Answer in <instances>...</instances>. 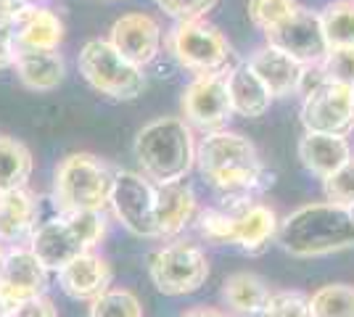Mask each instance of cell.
Here are the masks:
<instances>
[{"label":"cell","mask_w":354,"mask_h":317,"mask_svg":"<svg viewBox=\"0 0 354 317\" xmlns=\"http://www.w3.org/2000/svg\"><path fill=\"white\" fill-rule=\"evenodd\" d=\"M196 164L222 196L230 198L233 209L246 206L257 191L272 182L270 172L259 162L257 146L249 137L227 130H214L198 143Z\"/></svg>","instance_id":"6da1fadb"},{"label":"cell","mask_w":354,"mask_h":317,"mask_svg":"<svg viewBox=\"0 0 354 317\" xmlns=\"http://www.w3.org/2000/svg\"><path fill=\"white\" fill-rule=\"evenodd\" d=\"M281 246L299 259L328 257L354 249V220L336 204H307L294 209L278 227Z\"/></svg>","instance_id":"7a4b0ae2"},{"label":"cell","mask_w":354,"mask_h":317,"mask_svg":"<svg viewBox=\"0 0 354 317\" xmlns=\"http://www.w3.org/2000/svg\"><path fill=\"white\" fill-rule=\"evenodd\" d=\"M135 159L151 182L185 180L196 164L191 124L180 117H162L146 124L135 137Z\"/></svg>","instance_id":"3957f363"},{"label":"cell","mask_w":354,"mask_h":317,"mask_svg":"<svg viewBox=\"0 0 354 317\" xmlns=\"http://www.w3.org/2000/svg\"><path fill=\"white\" fill-rule=\"evenodd\" d=\"M104 236V211H72L37 227L30 249L45 270L59 272L77 257L93 251V246H98Z\"/></svg>","instance_id":"277c9868"},{"label":"cell","mask_w":354,"mask_h":317,"mask_svg":"<svg viewBox=\"0 0 354 317\" xmlns=\"http://www.w3.org/2000/svg\"><path fill=\"white\" fill-rule=\"evenodd\" d=\"M114 175L93 153H69L56 166V204L64 214L72 211H104L111 204Z\"/></svg>","instance_id":"5b68a950"},{"label":"cell","mask_w":354,"mask_h":317,"mask_svg":"<svg viewBox=\"0 0 354 317\" xmlns=\"http://www.w3.org/2000/svg\"><path fill=\"white\" fill-rule=\"evenodd\" d=\"M77 66L93 90L114 101H135L146 88L143 69L124 59L109 40H88L80 50Z\"/></svg>","instance_id":"8992f818"},{"label":"cell","mask_w":354,"mask_h":317,"mask_svg":"<svg viewBox=\"0 0 354 317\" xmlns=\"http://www.w3.org/2000/svg\"><path fill=\"white\" fill-rule=\"evenodd\" d=\"M167 46L175 61L193 75H227V64L233 59L230 43L225 40L217 27H212L204 19L196 21H177L169 32Z\"/></svg>","instance_id":"52a82bcc"},{"label":"cell","mask_w":354,"mask_h":317,"mask_svg":"<svg viewBox=\"0 0 354 317\" xmlns=\"http://www.w3.org/2000/svg\"><path fill=\"white\" fill-rule=\"evenodd\" d=\"M148 275L153 286L167 296H185L207 283L209 259L207 254L188 241H177L156 249L148 259Z\"/></svg>","instance_id":"ba28073f"},{"label":"cell","mask_w":354,"mask_h":317,"mask_svg":"<svg viewBox=\"0 0 354 317\" xmlns=\"http://www.w3.org/2000/svg\"><path fill=\"white\" fill-rule=\"evenodd\" d=\"M301 124L307 133L349 135L354 130V88L336 82H315L304 93Z\"/></svg>","instance_id":"9c48e42d"},{"label":"cell","mask_w":354,"mask_h":317,"mask_svg":"<svg viewBox=\"0 0 354 317\" xmlns=\"http://www.w3.org/2000/svg\"><path fill=\"white\" fill-rule=\"evenodd\" d=\"M111 206L122 225L140 238H159L156 230V185L138 172H117Z\"/></svg>","instance_id":"30bf717a"},{"label":"cell","mask_w":354,"mask_h":317,"mask_svg":"<svg viewBox=\"0 0 354 317\" xmlns=\"http://www.w3.org/2000/svg\"><path fill=\"white\" fill-rule=\"evenodd\" d=\"M183 117L198 130H220L233 114L227 75H198L183 90Z\"/></svg>","instance_id":"8fae6325"},{"label":"cell","mask_w":354,"mask_h":317,"mask_svg":"<svg viewBox=\"0 0 354 317\" xmlns=\"http://www.w3.org/2000/svg\"><path fill=\"white\" fill-rule=\"evenodd\" d=\"M267 43L281 48L283 53H288L304 66H317L328 53L323 27H320V14H315L310 8L299 6L294 16H288L283 24L275 30L265 32Z\"/></svg>","instance_id":"7c38bea8"},{"label":"cell","mask_w":354,"mask_h":317,"mask_svg":"<svg viewBox=\"0 0 354 317\" xmlns=\"http://www.w3.org/2000/svg\"><path fill=\"white\" fill-rule=\"evenodd\" d=\"M45 286H48V270L32 254V249L6 251V259L0 265V296L11 309L27 299L43 296Z\"/></svg>","instance_id":"4fadbf2b"},{"label":"cell","mask_w":354,"mask_h":317,"mask_svg":"<svg viewBox=\"0 0 354 317\" xmlns=\"http://www.w3.org/2000/svg\"><path fill=\"white\" fill-rule=\"evenodd\" d=\"M109 43L117 48L119 53L127 61H133L135 66H146L159 56L162 48V27L153 16L148 14H124L119 16L111 24V35Z\"/></svg>","instance_id":"5bb4252c"},{"label":"cell","mask_w":354,"mask_h":317,"mask_svg":"<svg viewBox=\"0 0 354 317\" xmlns=\"http://www.w3.org/2000/svg\"><path fill=\"white\" fill-rule=\"evenodd\" d=\"M249 66L254 69V75L265 82V88L272 98H286L291 93H299L304 88V77L312 69V66L299 64L288 53H283L281 48L270 46V43L259 50H254Z\"/></svg>","instance_id":"9a60e30c"},{"label":"cell","mask_w":354,"mask_h":317,"mask_svg":"<svg viewBox=\"0 0 354 317\" xmlns=\"http://www.w3.org/2000/svg\"><path fill=\"white\" fill-rule=\"evenodd\" d=\"M64 40V21L43 6H24L14 14V43L19 50H59Z\"/></svg>","instance_id":"2e32d148"},{"label":"cell","mask_w":354,"mask_h":317,"mask_svg":"<svg viewBox=\"0 0 354 317\" xmlns=\"http://www.w3.org/2000/svg\"><path fill=\"white\" fill-rule=\"evenodd\" d=\"M61 291L74 302H95L111 286V265L101 254H82L59 270Z\"/></svg>","instance_id":"e0dca14e"},{"label":"cell","mask_w":354,"mask_h":317,"mask_svg":"<svg viewBox=\"0 0 354 317\" xmlns=\"http://www.w3.org/2000/svg\"><path fill=\"white\" fill-rule=\"evenodd\" d=\"M230 214H233L230 246H241L249 254H259L272 238H278L281 220L275 209H270L267 204H246L241 209H233Z\"/></svg>","instance_id":"ac0fdd59"},{"label":"cell","mask_w":354,"mask_h":317,"mask_svg":"<svg viewBox=\"0 0 354 317\" xmlns=\"http://www.w3.org/2000/svg\"><path fill=\"white\" fill-rule=\"evenodd\" d=\"M196 214V193L185 180L156 185V230L159 238L177 236Z\"/></svg>","instance_id":"d6986e66"},{"label":"cell","mask_w":354,"mask_h":317,"mask_svg":"<svg viewBox=\"0 0 354 317\" xmlns=\"http://www.w3.org/2000/svg\"><path fill=\"white\" fill-rule=\"evenodd\" d=\"M299 159L312 175L325 180L328 175H333L341 164H346L352 159V146H349L346 135L304 133V137L299 140Z\"/></svg>","instance_id":"ffe728a7"},{"label":"cell","mask_w":354,"mask_h":317,"mask_svg":"<svg viewBox=\"0 0 354 317\" xmlns=\"http://www.w3.org/2000/svg\"><path fill=\"white\" fill-rule=\"evenodd\" d=\"M14 69L21 85L37 93L56 90L66 75V66H64L59 50H19Z\"/></svg>","instance_id":"44dd1931"},{"label":"cell","mask_w":354,"mask_h":317,"mask_svg":"<svg viewBox=\"0 0 354 317\" xmlns=\"http://www.w3.org/2000/svg\"><path fill=\"white\" fill-rule=\"evenodd\" d=\"M227 90H230L233 111L241 117H249V119L262 117L270 108V101H272L265 82L254 75L249 64H238L227 72Z\"/></svg>","instance_id":"7402d4cb"},{"label":"cell","mask_w":354,"mask_h":317,"mask_svg":"<svg viewBox=\"0 0 354 317\" xmlns=\"http://www.w3.org/2000/svg\"><path fill=\"white\" fill-rule=\"evenodd\" d=\"M270 296H272L270 286H267L259 275H254V272H236L222 286V299H225V304L233 312L246 317L262 315L267 302H270Z\"/></svg>","instance_id":"603a6c76"},{"label":"cell","mask_w":354,"mask_h":317,"mask_svg":"<svg viewBox=\"0 0 354 317\" xmlns=\"http://www.w3.org/2000/svg\"><path fill=\"white\" fill-rule=\"evenodd\" d=\"M37 206L24 188L0 196V241H21L35 227Z\"/></svg>","instance_id":"cb8c5ba5"},{"label":"cell","mask_w":354,"mask_h":317,"mask_svg":"<svg viewBox=\"0 0 354 317\" xmlns=\"http://www.w3.org/2000/svg\"><path fill=\"white\" fill-rule=\"evenodd\" d=\"M32 153L16 137H0V196L21 191L32 175Z\"/></svg>","instance_id":"d4e9b609"},{"label":"cell","mask_w":354,"mask_h":317,"mask_svg":"<svg viewBox=\"0 0 354 317\" xmlns=\"http://www.w3.org/2000/svg\"><path fill=\"white\" fill-rule=\"evenodd\" d=\"M328 50L330 48H354V0H333L320 11Z\"/></svg>","instance_id":"484cf974"},{"label":"cell","mask_w":354,"mask_h":317,"mask_svg":"<svg viewBox=\"0 0 354 317\" xmlns=\"http://www.w3.org/2000/svg\"><path fill=\"white\" fill-rule=\"evenodd\" d=\"M312 317H354V286L328 283L310 296Z\"/></svg>","instance_id":"4316f807"},{"label":"cell","mask_w":354,"mask_h":317,"mask_svg":"<svg viewBox=\"0 0 354 317\" xmlns=\"http://www.w3.org/2000/svg\"><path fill=\"white\" fill-rule=\"evenodd\" d=\"M88 317H143V304L127 288H109L90 302Z\"/></svg>","instance_id":"83f0119b"},{"label":"cell","mask_w":354,"mask_h":317,"mask_svg":"<svg viewBox=\"0 0 354 317\" xmlns=\"http://www.w3.org/2000/svg\"><path fill=\"white\" fill-rule=\"evenodd\" d=\"M299 11L296 0H249V19L257 30L270 32Z\"/></svg>","instance_id":"f1b7e54d"},{"label":"cell","mask_w":354,"mask_h":317,"mask_svg":"<svg viewBox=\"0 0 354 317\" xmlns=\"http://www.w3.org/2000/svg\"><path fill=\"white\" fill-rule=\"evenodd\" d=\"M317 75L323 77V82L354 88V48H330L317 64Z\"/></svg>","instance_id":"f546056e"},{"label":"cell","mask_w":354,"mask_h":317,"mask_svg":"<svg viewBox=\"0 0 354 317\" xmlns=\"http://www.w3.org/2000/svg\"><path fill=\"white\" fill-rule=\"evenodd\" d=\"M323 196L328 204H336L344 209L354 206V156L346 164H341L333 175L325 177Z\"/></svg>","instance_id":"4dcf8cb0"},{"label":"cell","mask_w":354,"mask_h":317,"mask_svg":"<svg viewBox=\"0 0 354 317\" xmlns=\"http://www.w3.org/2000/svg\"><path fill=\"white\" fill-rule=\"evenodd\" d=\"M262 317H312L310 296L301 291H278L270 296Z\"/></svg>","instance_id":"1f68e13d"},{"label":"cell","mask_w":354,"mask_h":317,"mask_svg":"<svg viewBox=\"0 0 354 317\" xmlns=\"http://www.w3.org/2000/svg\"><path fill=\"white\" fill-rule=\"evenodd\" d=\"M156 6L177 21H196L217 6V0H156Z\"/></svg>","instance_id":"d6a6232c"},{"label":"cell","mask_w":354,"mask_h":317,"mask_svg":"<svg viewBox=\"0 0 354 317\" xmlns=\"http://www.w3.org/2000/svg\"><path fill=\"white\" fill-rule=\"evenodd\" d=\"M16 43H14V14L0 11V69L14 66Z\"/></svg>","instance_id":"836d02e7"},{"label":"cell","mask_w":354,"mask_h":317,"mask_svg":"<svg viewBox=\"0 0 354 317\" xmlns=\"http://www.w3.org/2000/svg\"><path fill=\"white\" fill-rule=\"evenodd\" d=\"M8 317H59V309L53 307L50 299L35 296V299H27V302L16 304Z\"/></svg>","instance_id":"e575fe53"},{"label":"cell","mask_w":354,"mask_h":317,"mask_svg":"<svg viewBox=\"0 0 354 317\" xmlns=\"http://www.w3.org/2000/svg\"><path fill=\"white\" fill-rule=\"evenodd\" d=\"M185 317H230V315L217 309V307H193L191 312H185Z\"/></svg>","instance_id":"d590c367"},{"label":"cell","mask_w":354,"mask_h":317,"mask_svg":"<svg viewBox=\"0 0 354 317\" xmlns=\"http://www.w3.org/2000/svg\"><path fill=\"white\" fill-rule=\"evenodd\" d=\"M32 0H0V11H6V14H16L19 8H24V6H30Z\"/></svg>","instance_id":"8d00e7d4"},{"label":"cell","mask_w":354,"mask_h":317,"mask_svg":"<svg viewBox=\"0 0 354 317\" xmlns=\"http://www.w3.org/2000/svg\"><path fill=\"white\" fill-rule=\"evenodd\" d=\"M11 315V307L3 302V296H0V317H8Z\"/></svg>","instance_id":"74e56055"},{"label":"cell","mask_w":354,"mask_h":317,"mask_svg":"<svg viewBox=\"0 0 354 317\" xmlns=\"http://www.w3.org/2000/svg\"><path fill=\"white\" fill-rule=\"evenodd\" d=\"M3 259H6V249H3V241H0V265H3Z\"/></svg>","instance_id":"f35d334b"},{"label":"cell","mask_w":354,"mask_h":317,"mask_svg":"<svg viewBox=\"0 0 354 317\" xmlns=\"http://www.w3.org/2000/svg\"><path fill=\"white\" fill-rule=\"evenodd\" d=\"M349 214H352V220H354V206H349Z\"/></svg>","instance_id":"ab89813d"},{"label":"cell","mask_w":354,"mask_h":317,"mask_svg":"<svg viewBox=\"0 0 354 317\" xmlns=\"http://www.w3.org/2000/svg\"><path fill=\"white\" fill-rule=\"evenodd\" d=\"M111 3H114V0H111Z\"/></svg>","instance_id":"60d3db41"}]
</instances>
